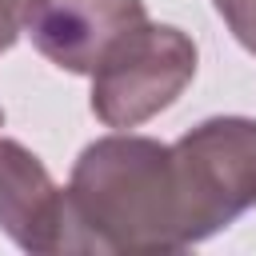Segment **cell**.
Here are the masks:
<instances>
[{
  "label": "cell",
  "mask_w": 256,
  "mask_h": 256,
  "mask_svg": "<svg viewBox=\"0 0 256 256\" xmlns=\"http://www.w3.org/2000/svg\"><path fill=\"white\" fill-rule=\"evenodd\" d=\"M68 252L188 248L172 144L128 128L92 140L68 176Z\"/></svg>",
  "instance_id": "cell-1"
},
{
  "label": "cell",
  "mask_w": 256,
  "mask_h": 256,
  "mask_svg": "<svg viewBox=\"0 0 256 256\" xmlns=\"http://www.w3.org/2000/svg\"><path fill=\"white\" fill-rule=\"evenodd\" d=\"M188 248L256 208V120L212 116L172 144Z\"/></svg>",
  "instance_id": "cell-2"
},
{
  "label": "cell",
  "mask_w": 256,
  "mask_h": 256,
  "mask_svg": "<svg viewBox=\"0 0 256 256\" xmlns=\"http://www.w3.org/2000/svg\"><path fill=\"white\" fill-rule=\"evenodd\" d=\"M196 40L176 24L140 20L128 28L92 72V112L108 128H140L172 108L196 80Z\"/></svg>",
  "instance_id": "cell-3"
},
{
  "label": "cell",
  "mask_w": 256,
  "mask_h": 256,
  "mask_svg": "<svg viewBox=\"0 0 256 256\" xmlns=\"http://www.w3.org/2000/svg\"><path fill=\"white\" fill-rule=\"evenodd\" d=\"M140 20H148L144 0H40L28 36L60 72L92 76L104 52Z\"/></svg>",
  "instance_id": "cell-4"
},
{
  "label": "cell",
  "mask_w": 256,
  "mask_h": 256,
  "mask_svg": "<svg viewBox=\"0 0 256 256\" xmlns=\"http://www.w3.org/2000/svg\"><path fill=\"white\" fill-rule=\"evenodd\" d=\"M0 228L24 252H68V196L36 152L0 140Z\"/></svg>",
  "instance_id": "cell-5"
},
{
  "label": "cell",
  "mask_w": 256,
  "mask_h": 256,
  "mask_svg": "<svg viewBox=\"0 0 256 256\" xmlns=\"http://www.w3.org/2000/svg\"><path fill=\"white\" fill-rule=\"evenodd\" d=\"M212 8L228 24V32L256 56V0H212Z\"/></svg>",
  "instance_id": "cell-6"
},
{
  "label": "cell",
  "mask_w": 256,
  "mask_h": 256,
  "mask_svg": "<svg viewBox=\"0 0 256 256\" xmlns=\"http://www.w3.org/2000/svg\"><path fill=\"white\" fill-rule=\"evenodd\" d=\"M40 0H0V52H8L32 24Z\"/></svg>",
  "instance_id": "cell-7"
},
{
  "label": "cell",
  "mask_w": 256,
  "mask_h": 256,
  "mask_svg": "<svg viewBox=\"0 0 256 256\" xmlns=\"http://www.w3.org/2000/svg\"><path fill=\"white\" fill-rule=\"evenodd\" d=\"M0 124H4V112H0Z\"/></svg>",
  "instance_id": "cell-8"
}]
</instances>
